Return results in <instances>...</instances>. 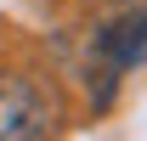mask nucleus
Wrapping results in <instances>:
<instances>
[{
	"mask_svg": "<svg viewBox=\"0 0 147 141\" xmlns=\"http://www.w3.org/2000/svg\"><path fill=\"white\" fill-rule=\"evenodd\" d=\"M57 96L28 73H0V141H51Z\"/></svg>",
	"mask_w": 147,
	"mask_h": 141,
	"instance_id": "obj_1",
	"label": "nucleus"
},
{
	"mask_svg": "<svg viewBox=\"0 0 147 141\" xmlns=\"http://www.w3.org/2000/svg\"><path fill=\"white\" fill-rule=\"evenodd\" d=\"M91 56H96V68H102V90H96L91 102H96V107H108V102H113V85H119L130 68H142V62H147V11L136 6V11H125L119 23L96 28Z\"/></svg>",
	"mask_w": 147,
	"mask_h": 141,
	"instance_id": "obj_2",
	"label": "nucleus"
}]
</instances>
